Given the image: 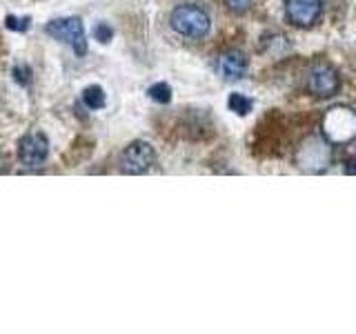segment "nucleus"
<instances>
[{"mask_svg":"<svg viewBox=\"0 0 356 334\" xmlns=\"http://www.w3.org/2000/svg\"><path fill=\"white\" fill-rule=\"evenodd\" d=\"M172 29L176 33H181L185 38H205L209 33V16L203 7L198 5H181L172 11Z\"/></svg>","mask_w":356,"mask_h":334,"instance_id":"obj_1","label":"nucleus"},{"mask_svg":"<svg viewBox=\"0 0 356 334\" xmlns=\"http://www.w3.org/2000/svg\"><path fill=\"white\" fill-rule=\"evenodd\" d=\"M44 31H47L49 36H54L56 40L67 42L78 56L87 54V36H85V27L81 18H56L47 22Z\"/></svg>","mask_w":356,"mask_h":334,"instance_id":"obj_2","label":"nucleus"},{"mask_svg":"<svg viewBox=\"0 0 356 334\" xmlns=\"http://www.w3.org/2000/svg\"><path fill=\"white\" fill-rule=\"evenodd\" d=\"M156 161V152L149 143L145 141H134L129 143L125 152L120 156V167L127 174H143L147 172Z\"/></svg>","mask_w":356,"mask_h":334,"instance_id":"obj_3","label":"nucleus"},{"mask_svg":"<svg viewBox=\"0 0 356 334\" xmlns=\"http://www.w3.org/2000/svg\"><path fill=\"white\" fill-rule=\"evenodd\" d=\"M323 129H325L327 138L334 143L350 141L356 134V114L348 107L332 109L325 118V122H323Z\"/></svg>","mask_w":356,"mask_h":334,"instance_id":"obj_4","label":"nucleus"},{"mask_svg":"<svg viewBox=\"0 0 356 334\" xmlns=\"http://www.w3.org/2000/svg\"><path fill=\"white\" fill-rule=\"evenodd\" d=\"M307 89L314 96L318 98H330L339 92V87H341V81H339V74L337 70H332L330 65H314L312 70L307 72V81H305Z\"/></svg>","mask_w":356,"mask_h":334,"instance_id":"obj_5","label":"nucleus"},{"mask_svg":"<svg viewBox=\"0 0 356 334\" xmlns=\"http://www.w3.org/2000/svg\"><path fill=\"white\" fill-rule=\"evenodd\" d=\"M47 154H49V141L42 136V134H27L22 136L18 143V156L22 165L27 167H38L47 161Z\"/></svg>","mask_w":356,"mask_h":334,"instance_id":"obj_6","label":"nucleus"},{"mask_svg":"<svg viewBox=\"0 0 356 334\" xmlns=\"http://www.w3.org/2000/svg\"><path fill=\"white\" fill-rule=\"evenodd\" d=\"M321 9H323L321 0H285L287 20L296 27L314 25L321 16Z\"/></svg>","mask_w":356,"mask_h":334,"instance_id":"obj_7","label":"nucleus"},{"mask_svg":"<svg viewBox=\"0 0 356 334\" xmlns=\"http://www.w3.org/2000/svg\"><path fill=\"white\" fill-rule=\"evenodd\" d=\"M216 70L225 81H238V78H243L245 72H248V58H245L243 51H236V49L227 51L218 58Z\"/></svg>","mask_w":356,"mask_h":334,"instance_id":"obj_8","label":"nucleus"},{"mask_svg":"<svg viewBox=\"0 0 356 334\" xmlns=\"http://www.w3.org/2000/svg\"><path fill=\"white\" fill-rule=\"evenodd\" d=\"M83 100L89 109H100V107H105V92L98 85H92L83 92Z\"/></svg>","mask_w":356,"mask_h":334,"instance_id":"obj_9","label":"nucleus"},{"mask_svg":"<svg viewBox=\"0 0 356 334\" xmlns=\"http://www.w3.org/2000/svg\"><path fill=\"white\" fill-rule=\"evenodd\" d=\"M227 105H229V109L234 111V114H238V116H248L252 111V107H254L252 98L243 96V94H232L229 100H227Z\"/></svg>","mask_w":356,"mask_h":334,"instance_id":"obj_10","label":"nucleus"},{"mask_svg":"<svg viewBox=\"0 0 356 334\" xmlns=\"http://www.w3.org/2000/svg\"><path fill=\"white\" fill-rule=\"evenodd\" d=\"M147 94L152 96V100H156V103L165 105V103H170V100H172V87L167 83H156V85L149 87Z\"/></svg>","mask_w":356,"mask_h":334,"instance_id":"obj_11","label":"nucleus"},{"mask_svg":"<svg viewBox=\"0 0 356 334\" xmlns=\"http://www.w3.org/2000/svg\"><path fill=\"white\" fill-rule=\"evenodd\" d=\"M29 18L25 16V18H16V16H7V20H5V25H7V29H11V31H27L29 29Z\"/></svg>","mask_w":356,"mask_h":334,"instance_id":"obj_12","label":"nucleus"},{"mask_svg":"<svg viewBox=\"0 0 356 334\" xmlns=\"http://www.w3.org/2000/svg\"><path fill=\"white\" fill-rule=\"evenodd\" d=\"M94 36L98 42H109L114 38V29H111L107 22H100V25H96V29H94Z\"/></svg>","mask_w":356,"mask_h":334,"instance_id":"obj_13","label":"nucleus"},{"mask_svg":"<svg viewBox=\"0 0 356 334\" xmlns=\"http://www.w3.org/2000/svg\"><path fill=\"white\" fill-rule=\"evenodd\" d=\"M14 81L18 85H29L31 83V70L27 65H18L14 67Z\"/></svg>","mask_w":356,"mask_h":334,"instance_id":"obj_14","label":"nucleus"},{"mask_svg":"<svg viewBox=\"0 0 356 334\" xmlns=\"http://www.w3.org/2000/svg\"><path fill=\"white\" fill-rule=\"evenodd\" d=\"M225 5L229 11H234V14H243V11H248L252 0H225Z\"/></svg>","mask_w":356,"mask_h":334,"instance_id":"obj_15","label":"nucleus"}]
</instances>
